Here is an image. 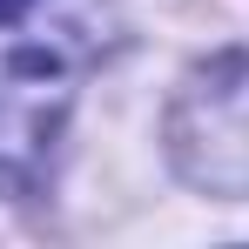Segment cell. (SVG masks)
Masks as SVG:
<instances>
[{
  "instance_id": "1",
  "label": "cell",
  "mask_w": 249,
  "mask_h": 249,
  "mask_svg": "<svg viewBox=\"0 0 249 249\" xmlns=\"http://www.w3.org/2000/svg\"><path fill=\"white\" fill-rule=\"evenodd\" d=\"M168 155L209 196H249V54L196 68L168 108Z\"/></svg>"
},
{
  "instance_id": "2",
  "label": "cell",
  "mask_w": 249,
  "mask_h": 249,
  "mask_svg": "<svg viewBox=\"0 0 249 249\" xmlns=\"http://www.w3.org/2000/svg\"><path fill=\"white\" fill-rule=\"evenodd\" d=\"M61 88L41 61H20L0 74V196H27L47 168V135H54Z\"/></svg>"
},
{
  "instance_id": "3",
  "label": "cell",
  "mask_w": 249,
  "mask_h": 249,
  "mask_svg": "<svg viewBox=\"0 0 249 249\" xmlns=\"http://www.w3.org/2000/svg\"><path fill=\"white\" fill-rule=\"evenodd\" d=\"M27 7H34V0H0V20H20Z\"/></svg>"
}]
</instances>
